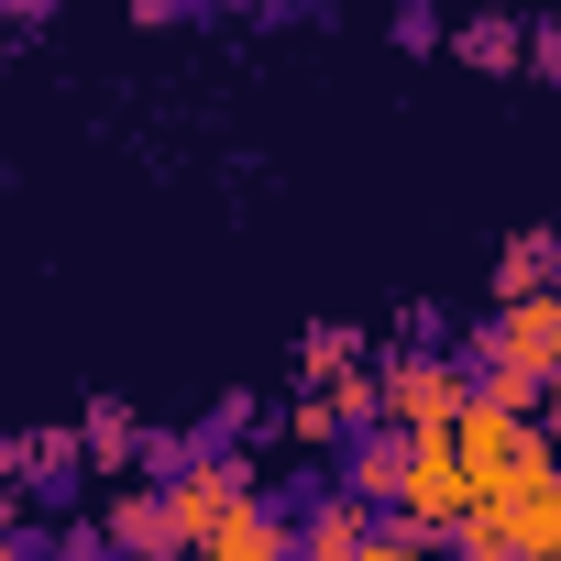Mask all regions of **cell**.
I'll return each instance as SVG.
<instances>
[{"label": "cell", "mask_w": 561, "mask_h": 561, "mask_svg": "<svg viewBox=\"0 0 561 561\" xmlns=\"http://www.w3.org/2000/svg\"><path fill=\"white\" fill-rule=\"evenodd\" d=\"M375 386H386V419H397L408 440H440V430L462 419V397H473V375H462L451 353H397Z\"/></svg>", "instance_id": "1"}, {"label": "cell", "mask_w": 561, "mask_h": 561, "mask_svg": "<svg viewBox=\"0 0 561 561\" xmlns=\"http://www.w3.org/2000/svg\"><path fill=\"white\" fill-rule=\"evenodd\" d=\"M473 473H462V451H451V430L440 440H408V484H397V506H408V528H462L473 517Z\"/></svg>", "instance_id": "2"}, {"label": "cell", "mask_w": 561, "mask_h": 561, "mask_svg": "<svg viewBox=\"0 0 561 561\" xmlns=\"http://www.w3.org/2000/svg\"><path fill=\"white\" fill-rule=\"evenodd\" d=\"M451 451H462V473H473V484H495V473L528 451V408H506V397H484V386H473V397H462V419H451Z\"/></svg>", "instance_id": "3"}, {"label": "cell", "mask_w": 561, "mask_h": 561, "mask_svg": "<svg viewBox=\"0 0 561 561\" xmlns=\"http://www.w3.org/2000/svg\"><path fill=\"white\" fill-rule=\"evenodd\" d=\"M165 506H176V539L198 550V539L242 506V473H231V462H176V473H165Z\"/></svg>", "instance_id": "4"}, {"label": "cell", "mask_w": 561, "mask_h": 561, "mask_svg": "<svg viewBox=\"0 0 561 561\" xmlns=\"http://www.w3.org/2000/svg\"><path fill=\"white\" fill-rule=\"evenodd\" d=\"M198 561H298V528L275 517V506H253V495H242V506L198 539Z\"/></svg>", "instance_id": "5"}, {"label": "cell", "mask_w": 561, "mask_h": 561, "mask_svg": "<svg viewBox=\"0 0 561 561\" xmlns=\"http://www.w3.org/2000/svg\"><path fill=\"white\" fill-rule=\"evenodd\" d=\"M386 517H375V495H320V517L298 528V561H364V539H375Z\"/></svg>", "instance_id": "6"}, {"label": "cell", "mask_w": 561, "mask_h": 561, "mask_svg": "<svg viewBox=\"0 0 561 561\" xmlns=\"http://www.w3.org/2000/svg\"><path fill=\"white\" fill-rule=\"evenodd\" d=\"M111 550H176V506H165V484L111 495Z\"/></svg>", "instance_id": "7"}, {"label": "cell", "mask_w": 561, "mask_h": 561, "mask_svg": "<svg viewBox=\"0 0 561 561\" xmlns=\"http://www.w3.org/2000/svg\"><path fill=\"white\" fill-rule=\"evenodd\" d=\"M561 287V231H517L495 264V298H550Z\"/></svg>", "instance_id": "8"}, {"label": "cell", "mask_w": 561, "mask_h": 561, "mask_svg": "<svg viewBox=\"0 0 561 561\" xmlns=\"http://www.w3.org/2000/svg\"><path fill=\"white\" fill-rule=\"evenodd\" d=\"M397 484H408V430H397V419H375V430H364V451H353V495L397 506Z\"/></svg>", "instance_id": "9"}, {"label": "cell", "mask_w": 561, "mask_h": 561, "mask_svg": "<svg viewBox=\"0 0 561 561\" xmlns=\"http://www.w3.org/2000/svg\"><path fill=\"white\" fill-rule=\"evenodd\" d=\"M364 561H440V550H430V528H408V517H397V528H375V539H364Z\"/></svg>", "instance_id": "10"}, {"label": "cell", "mask_w": 561, "mask_h": 561, "mask_svg": "<svg viewBox=\"0 0 561 561\" xmlns=\"http://www.w3.org/2000/svg\"><path fill=\"white\" fill-rule=\"evenodd\" d=\"M462 56H484V67H517V56H528V34H506V23H473V34H462Z\"/></svg>", "instance_id": "11"}, {"label": "cell", "mask_w": 561, "mask_h": 561, "mask_svg": "<svg viewBox=\"0 0 561 561\" xmlns=\"http://www.w3.org/2000/svg\"><path fill=\"white\" fill-rule=\"evenodd\" d=\"M89 451H100V462H122V451H133V419H122V408H100V419H89Z\"/></svg>", "instance_id": "12"}, {"label": "cell", "mask_w": 561, "mask_h": 561, "mask_svg": "<svg viewBox=\"0 0 561 561\" xmlns=\"http://www.w3.org/2000/svg\"><path fill=\"white\" fill-rule=\"evenodd\" d=\"M528 56H539V78H561V34H528Z\"/></svg>", "instance_id": "13"}, {"label": "cell", "mask_w": 561, "mask_h": 561, "mask_svg": "<svg viewBox=\"0 0 561 561\" xmlns=\"http://www.w3.org/2000/svg\"><path fill=\"white\" fill-rule=\"evenodd\" d=\"M462 561H517V550H473V539H462Z\"/></svg>", "instance_id": "14"}, {"label": "cell", "mask_w": 561, "mask_h": 561, "mask_svg": "<svg viewBox=\"0 0 561 561\" xmlns=\"http://www.w3.org/2000/svg\"><path fill=\"white\" fill-rule=\"evenodd\" d=\"M100 561H165V550H100Z\"/></svg>", "instance_id": "15"}, {"label": "cell", "mask_w": 561, "mask_h": 561, "mask_svg": "<svg viewBox=\"0 0 561 561\" xmlns=\"http://www.w3.org/2000/svg\"><path fill=\"white\" fill-rule=\"evenodd\" d=\"M0 561H23V539H12V528H0Z\"/></svg>", "instance_id": "16"}, {"label": "cell", "mask_w": 561, "mask_h": 561, "mask_svg": "<svg viewBox=\"0 0 561 561\" xmlns=\"http://www.w3.org/2000/svg\"><path fill=\"white\" fill-rule=\"evenodd\" d=\"M539 419H550V430H561V386H550V408H539Z\"/></svg>", "instance_id": "17"}, {"label": "cell", "mask_w": 561, "mask_h": 561, "mask_svg": "<svg viewBox=\"0 0 561 561\" xmlns=\"http://www.w3.org/2000/svg\"><path fill=\"white\" fill-rule=\"evenodd\" d=\"M550 561H561V550H550Z\"/></svg>", "instance_id": "18"}]
</instances>
